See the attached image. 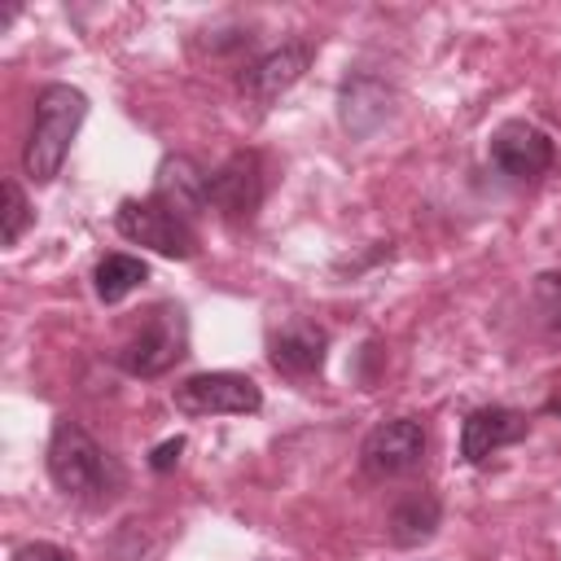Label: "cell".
<instances>
[{
    "label": "cell",
    "mask_w": 561,
    "mask_h": 561,
    "mask_svg": "<svg viewBox=\"0 0 561 561\" xmlns=\"http://www.w3.org/2000/svg\"><path fill=\"white\" fill-rule=\"evenodd\" d=\"M88 118V96L75 83H44L31 110V131L22 149V167L31 184H53L61 175V162Z\"/></svg>",
    "instance_id": "cell-1"
},
{
    "label": "cell",
    "mask_w": 561,
    "mask_h": 561,
    "mask_svg": "<svg viewBox=\"0 0 561 561\" xmlns=\"http://www.w3.org/2000/svg\"><path fill=\"white\" fill-rule=\"evenodd\" d=\"M188 355V316L180 302H153L145 307L127 337L118 342L114 359L127 377H162Z\"/></svg>",
    "instance_id": "cell-2"
},
{
    "label": "cell",
    "mask_w": 561,
    "mask_h": 561,
    "mask_svg": "<svg viewBox=\"0 0 561 561\" xmlns=\"http://www.w3.org/2000/svg\"><path fill=\"white\" fill-rule=\"evenodd\" d=\"M48 478L61 495L75 500H101L110 495V460L101 451V443L75 421V416H57L53 434H48V451H44Z\"/></svg>",
    "instance_id": "cell-3"
},
{
    "label": "cell",
    "mask_w": 561,
    "mask_h": 561,
    "mask_svg": "<svg viewBox=\"0 0 561 561\" xmlns=\"http://www.w3.org/2000/svg\"><path fill=\"white\" fill-rule=\"evenodd\" d=\"M114 228L127 241L158 250L162 259H193L197 254V228L184 215H175L167 202H158L153 193L149 197H123L114 210Z\"/></svg>",
    "instance_id": "cell-4"
},
{
    "label": "cell",
    "mask_w": 561,
    "mask_h": 561,
    "mask_svg": "<svg viewBox=\"0 0 561 561\" xmlns=\"http://www.w3.org/2000/svg\"><path fill=\"white\" fill-rule=\"evenodd\" d=\"M311 57H316V44H307V39H285V44L259 53L254 61L241 66V75H237V96H241L254 114L272 110V105L307 75Z\"/></svg>",
    "instance_id": "cell-5"
},
{
    "label": "cell",
    "mask_w": 561,
    "mask_h": 561,
    "mask_svg": "<svg viewBox=\"0 0 561 561\" xmlns=\"http://www.w3.org/2000/svg\"><path fill=\"white\" fill-rule=\"evenodd\" d=\"M184 416H250L263 408V390L245 373H193L171 390Z\"/></svg>",
    "instance_id": "cell-6"
},
{
    "label": "cell",
    "mask_w": 561,
    "mask_h": 561,
    "mask_svg": "<svg viewBox=\"0 0 561 561\" xmlns=\"http://www.w3.org/2000/svg\"><path fill=\"white\" fill-rule=\"evenodd\" d=\"M425 460V425L416 416H390L373 425L359 443V469L377 482L403 478Z\"/></svg>",
    "instance_id": "cell-7"
},
{
    "label": "cell",
    "mask_w": 561,
    "mask_h": 561,
    "mask_svg": "<svg viewBox=\"0 0 561 561\" xmlns=\"http://www.w3.org/2000/svg\"><path fill=\"white\" fill-rule=\"evenodd\" d=\"M263 158L254 149H237L210 171V206L228 224H250L263 206Z\"/></svg>",
    "instance_id": "cell-8"
},
{
    "label": "cell",
    "mask_w": 561,
    "mask_h": 561,
    "mask_svg": "<svg viewBox=\"0 0 561 561\" xmlns=\"http://www.w3.org/2000/svg\"><path fill=\"white\" fill-rule=\"evenodd\" d=\"M486 153H491V167H495L500 175L522 180V184H526V180H539V175L557 162L552 136H548L543 127L526 123V118H508V123H500V127L491 131Z\"/></svg>",
    "instance_id": "cell-9"
},
{
    "label": "cell",
    "mask_w": 561,
    "mask_h": 561,
    "mask_svg": "<svg viewBox=\"0 0 561 561\" xmlns=\"http://www.w3.org/2000/svg\"><path fill=\"white\" fill-rule=\"evenodd\" d=\"M530 434V421L526 412L517 408H504V403H486V408H473L460 425V460L465 465H482L491 460L495 451L522 443Z\"/></svg>",
    "instance_id": "cell-10"
},
{
    "label": "cell",
    "mask_w": 561,
    "mask_h": 561,
    "mask_svg": "<svg viewBox=\"0 0 561 561\" xmlns=\"http://www.w3.org/2000/svg\"><path fill=\"white\" fill-rule=\"evenodd\" d=\"M324 355H329V333L316 320L294 316V320H285L280 329L267 333V359L285 377H311V373H320L324 368Z\"/></svg>",
    "instance_id": "cell-11"
},
{
    "label": "cell",
    "mask_w": 561,
    "mask_h": 561,
    "mask_svg": "<svg viewBox=\"0 0 561 561\" xmlns=\"http://www.w3.org/2000/svg\"><path fill=\"white\" fill-rule=\"evenodd\" d=\"M394 88L373 70H351L337 88V118L351 136H368L390 118Z\"/></svg>",
    "instance_id": "cell-12"
},
{
    "label": "cell",
    "mask_w": 561,
    "mask_h": 561,
    "mask_svg": "<svg viewBox=\"0 0 561 561\" xmlns=\"http://www.w3.org/2000/svg\"><path fill=\"white\" fill-rule=\"evenodd\" d=\"M153 197L193 224L202 210H210V171H202L188 153H167L153 175Z\"/></svg>",
    "instance_id": "cell-13"
},
{
    "label": "cell",
    "mask_w": 561,
    "mask_h": 561,
    "mask_svg": "<svg viewBox=\"0 0 561 561\" xmlns=\"http://www.w3.org/2000/svg\"><path fill=\"white\" fill-rule=\"evenodd\" d=\"M443 526V504L434 491H408L394 500L390 508V522H386V535L394 548H421L434 539V530Z\"/></svg>",
    "instance_id": "cell-14"
},
{
    "label": "cell",
    "mask_w": 561,
    "mask_h": 561,
    "mask_svg": "<svg viewBox=\"0 0 561 561\" xmlns=\"http://www.w3.org/2000/svg\"><path fill=\"white\" fill-rule=\"evenodd\" d=\"M149 280V263L145 259H136V254H105L101 263H96V272H92V289H96V298L101 302H123L131 289H140Z\"/></svg>",
    "instance_id": "cell-15"
},
{
    "label": "cell",
    "mask_w": 561,
    "mask_h": 561,
    "mask_svg": "<svg viewBox=\"0 0 561 561\" xmlns=\"http://www.w3.org/2000/svg\"><path fill=\"white\" fill-rule=\"evenodd\" d=\"M35 224V210H31V202H26V193H22V184L18 180H4V210H0V241L4 245H18L22 241V232Z\"/></svg>",
    "instance_id": "cell-16"
},
{
    "label": "cell",
    "mask_w": 561,
    "mask_h": 561,
    "mask_svg": "<svg viewBox=\"0 0 561 561\" xmlns=\"http://www.w3.org/2000/svg\"><path fill=\"white\" fill-rule=\"evenodd\" d=\"M535 302H539L543 320L561 333V272H539L535 276Z\"/></svg>",
    "instance_id": "cell-17"
},
{
    "label": "cell",
    "mask_w": 561,
    "mask_h": 561,
    "mask_svg": "<svg viewBox=\"0 0 561 561\" xmlns=\"http://www.w3.org/2000/svg\"><path fill=\"white\" fill-rule=\"evenodd\" d=\"M13 561H75V552L61 543H48V539H31L13 552Z\"/></svg>",
    "instance_id": "cell-18"
},
{
    "label": "cell",
    "mask_w": 561,
    "mask_h": 561,
    "mask_svg": "<svg viewBox=\"0 0 561 561\" xmlns=\"http://www.w3.org/2000/svg\"><path fill=\"white\" fill-rule=\"evenodd\" d=\"M180 451H184V438H180V434H175V438H167V443H158V447L149 451V469H153V473L175 469V465H180Z\"/></svg>",
    "instance_id": "cell-19"
}]
</instances>
